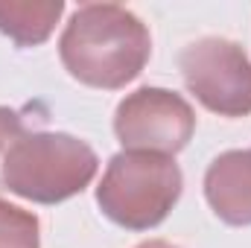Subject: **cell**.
<instances>
[{"mask_svg":"<svg viewBox=\"0 0 251 248\" xmlns=\"http://www.w3.org/2000/svg\"><path fill=\"white\" fill-rule=\"evenodd\" d=\"M59 56L76 82L88 88L120 91L149 64L152 35L146 24L126 6L85 3L64 26Z\"/></svg>","mask_w":251,"mask_h":248,"instance_id":"1","label":"cell"},{"mask_svg":"<svg viewBox=\"0 0 251 248\" xmlns=\"http://www.w3.org/2000/svg\"><path fill=\"white\" fill-rule=\"evenodd\" d=\"M100 170L97 152L64 131H26L3 158V187L35 204L79 196Z\"/></svg>","mask_w":251,"mask_h":248,"instance_id":"2","label":"cell"},{"mask_svg":"<svg viewBox=\"0 0 251 248\" xmlns=\"http://www.w3.org/2000/svg\"><path fill=\"white\" fill-rule=\"evenodd\" d=\"M181 170L176 158L155 152H117L97 187L100 210L126 231L158 228L181 198Z\"/></svg>","mask_w":251,"mask_h":248,"instance_id":"3","label":"cell"},{"mask_svg":"<svg viewBox=\"0 0 251 248\" xmlns=\"http://www.w3.org/2000/svg\"><path fill=\"white\" fill-rule=\"evenodd\" d=\"M187 91L219 117L251 114V62L237 41L207 35L178 56Z\"/></svg>","mask_w":251,"mask_h":248,"instance_id":"4","label":"cell"},{"mask_svg":"<svg viewBox=\"0 0 251 248\" xmlns=\"http://www.w3.org/2000/svg\"><path fill=\"white\" fill-rule=\"evenodd\" d=\"M196 131V111L187 99L167 88H137L114 111V134L126 152H181Z\"/></svg>","mask_w":251,"mask_h":248,"instance_id":"5","label":"cell"},{"mask_svg":"<svg viewBox=\"0 0 251 248\" xmlns=\"http://www.w3.org/2000/svg\"><path fill=\"white\" fill-rule=\"evenodd\" d=\"M204 198L225 225H251V149H231L210 161Z\"/></svg>","mask_w":251,"mask_h":248,"instance_id":"6","label":"cell"},{"mask_svg":"<svg viewBox=\"0 0 251 248\" xmlns=\"http://www.w3.org/2000/svg\"><path fill=\"white\" fill-rule=\"evenodd\" d=\"M62 12V0H0V32L18 47H38L53 35Z\"/></svg>","mask_w":251,"mask_h":248,"instance_id":"7","label":"cell"},{"mask_svg":"<svg viewBox=\"0 0 251 248\" xmlns=\"http://www.w3.org/2000/svg\"><path fill=\"white\" fill-rule=\"evenodd\" d=\"M0 248H41L38 216L0 198Z\"/></svg>","mask_w":251,"mask_h":248,"instance_id":"8","label":"cell"},{"mask_svg":"<svg viewBox=\"0 0 251 248\" xmlns=\"http://www.w3.org/2000/svg\"><path fill=\"white\" fill-rule=\"evenodd\" d=\"M21 134H26L21 114L12 111V108H6V105H0V173H3V158H6V152L12 149V143H15ZM0 184H3V178H0Z\"/></svg>","mask_w":251,"mask_h":248,"instance_id":"9","label":"cell"},{"mask_svg":"<svg viewBox=\"0 0 251 248\" xmlns=\"http://www.w3.org/2000/svg\"><path fill=\"white\" fill-rule=\"evenodd\" d=\"M134 248H178V246H173L167 240H149V243H140V246H134Z\"/></svg>","mask_w":251,"mask_h":248,"instance_id":"10","label":"cell"}]
</instances>
